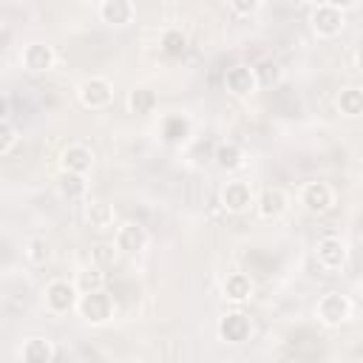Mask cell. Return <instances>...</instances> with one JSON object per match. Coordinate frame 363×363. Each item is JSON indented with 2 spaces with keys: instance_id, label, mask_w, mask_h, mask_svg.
<instances>
[{
  "instance_id": "obj_1",
  "label": "cell",
  "mask_w": 363,
  "mask_h": 363,
  "mask_svg": "<svg viewBox=\"0 0 363 363\" xmlns=\"http://www.w3.org/2000/svg\"><path fill=\"white\" fill-rule=\"evenodd\" d=\"M45 309L51 312V315H65V312H71V309H77V303H79V286L74 284V281H65V278H54V281H48L45 284Z\"/></svg>"
},
{
  "instance_id": "obj_2",
  "label": "cell",
  "mask_w": 363,
  "mask_h": 363,
  "mask_svg": "<svg viewBox=\"0 0 363 363\" xmlns=\"http://www.w3.org/2000/svg\"><path fill=\"white\" fill-rule=\"evenodd\" d=\"M77 312L85 323L91 326H102L113 318V301L105 289H96V292H82L79 295V303H77Z\"/></svg>"
},
{
  "instance_id": "obj_3",
  "label": "cell",
  "mask_w": 363,
  "mask_h": 363,
  "mask_svg": "<svg viewBox=\"0 0 363 363\" xmlns=\"http://www.w3.org/2000/svg\"><path fill=\"white\" fill-rule=\"evenodd\" d=\"M77 99L88 111H102L113 102V85L105 77H85L77 88Z\"/></svg>"
},
{
  "instance_id": "obj_4",
  "label": "cell",
  "mask_w": 363,
  "mask_h": 363,
  "mask_svg": "<svg viewBox=\"0 0 363 363\" xmlns=\"http://www.w3.org/2000/svg\"><path fill=\"white\" fill-rule=\"evenodd\" d=\"M315 315L323 326L335 329V326H343L352 315V301L343 295V292H326L318 298V306H315Z\"/></svg>"
},
{
  "instance_id": "obj_5",
  "label": "cell",
  "mask_w": 363,
  "mask_h": 363,
  "mask_svg": "<svg viewBox=\"0 0 363 363\" xmlns=\"http://www.w3.org/2000/svg\"><path fill=\"white\" fill-rule=\"evenodd\" d=\"M309 23H312V31L318 34V37H337L340 31H343V26H346V11H340V9H335V6H329V3H318L315 9H312V14H309Z\"/></svg>"
},
{
  "instance_id": "obj_6",
  "label": "cell",
  "mask_w": 363,
  "mask_h": 363,
  "mask_svg": "<svg viewBox=\"0 0 363 363\" xmlns=\"http://www.w3.org/2000/svg\"><path fill=\"white\" fill-rule=\"evenodd\" d=\"M346 255H349L346 241L337 238V235H323V238L318 241V247H315V261H318V267H320L323 272H337V269H343Z\"/></svg>"
},
{
  "instance_id": "obj_7",
  "label": "cell",
  "mask_w": 363,
  "mask_h": 363,
  "mask_svg": "<svg viewBox=\"0 0 363 363\" xmlns=\"http://www.w3.org/2000/svg\"><path fill=\"white\" fill-rule=\"evenodd\" d=\"M298 201H301V207L306 213L320 216V213H326L335 204V190L326 182H306L301 187V193H298Z\"/></svg>"
},
{
  "instance_id": "obj_8",
  "label": "cell",
  "mask_w": 363,
  "mask_h": 363,
  "mask_svg": "<svg viewBox=\"0 0 363 363\" xmlns=\"http://www.w3.org/2000/svg\"><path fill=\"white\" fill-rule=\"evenodd\" d=\"M221 207L233 216L238 213H247L250 207H255V196H252V187L244 182V179H233L221 187Z\"/></svg>"
},
{
  "instance_id": "obj_9",
  "label": "cell",
  "mask_w": 363,
  "mask_h": 363,
  "mask_svg": "<svg viewBox=\"0 0 363 363\" xmlns=\"http://www.w3.org/2000/svg\"><path fill=\"white\" fill-rule=\"evenodd\" d=\"M20 62H23V68L28 74H45V71L54 68L57 54H54V48L48 43H28L20 51Z\"/></svg>"
},
{
  "instance_id": "obj_10",
  "label": "cell",
  "mask_w": 363,
  "mask_h": 363,
  "mask_svg": "<svg viewBox=\"0 0 363 363\" xmlns=\"http://www.w3.org/2000/svg\"><path fill=\"white\" fill-rule=\"evenodd\" d=\"M224 88H227L233 96H238V99L255 94V88H258V74H255V68H250V65H233V68H227V74H224Z\"/></svg>"
},
{
  "instance_id": "obj_11",
  "label": "cell",
  "mask_w": 363,
  "mask_h": 363,
  "mask_svg": "<svg viewBox=\"0 0 363 363\" xmlns=\"http://www.w3.org/2000/svg\"><path fill=\"white\" fill-rule=\"evenodd\" d=\"M286 207H289V196H286L284 187H264V190L258 193V199H255V210H258V216L267 218V221L281 218V216L286 213Z\"/></svg>"
},
{
  "instance_id": "obj_12",
  "label": "cell",
  "mask_w": 363,
  "mask_h": 363,
  "mask_svg": "<svg viewBox=\"0 0 363 363\" xmlns=\"http://www.w3.org/2000/svg\"><path fill=\"white\" fill-rule=\"evenodd\" d=\"M250 335H252V320L238 309L227 312L218 320V337L224 343H244V340H250Z\"/></svg>"
},
{
  "instance_id": "obj_13",
  "label": "cell",
  "mask_w": 363,
  "mask_h": 363,
  "mask_svg": "<svg viewBox=\"0 0 363 363\" xmlns=\"http://www.w3.org/2000/svg\"><path fill=\"white\" fill-rule=\"evenodd\" d=\"M145 244H147V233H145V227L136 224V221H125V224H119L116 233H113V247H116L119 252H125V255H133V252L145 250Z\"/></svg>"
},
{
  "instance_id": "obj_14",
  "label": "cell",
  "mask_w": 363,
  "mask_h": 363,
  "mask_svg": "<svg viewBox=\"0 0 363 363\" xmlns=\"http://www.w3.org/2000/svg\"><path fill=\"white\" fill-rule=\"evenodd\" d=\"M60 167L71 170V173H88L94 167V150L88 145H82V142H71L60 153Z\"/></svg>"
},
{
  "instance_id": "obj_15",
  "label": "cell",
  "mask_w": 363,
  "mask_h": 363,
  "mask_svg": "<svg viewBox=\"0 0 363 363\" xmlns=\"http://www.w3.org/2000/svg\"><path fill=\"white\" fill-rule=\"evenodd\" d=\"M99 20L105 23V26H128L130 20H133V14H136V9H133V3L130 0H99Z\"/></svg>"
},
{
  "instance_id": "obj_16",
  "label": "cell",
  "mask_w": 363,
  "mask_h": 363,
  "mask_svg": "<svg viewBox=\"0 0 363 363\" xmlns=\"http://www.w3.org/2000/svg\"><path fill=\"white\" fill-rule=\"evenodd\" d=\"M20 357L26 363H51L57 357V349L48 337L43 335H34V337H26L23 346H20Z\"/></svg>"
},
{
  "instance_id": "obj_17",
  "label": "cell",
  "mask_w": 363,
  "mask_h": 363,
  "mask_svg": "<svg viewBox=\"0 0 363 363\" xmlns=\"http://www.w3.org/2000/svg\"><path fill=\"white\" fill-rule=\"evenodd\" d=\"M221 292L230 303H247L252 298V278L247 272H230L221 284Z\"/></svg>"
},
{
  "instance_id": "obj_18",
  "label": "cell",
  "mask_w": 363,
  "mask_h": 363,
  "mask_svg": "<svg viewBox=\"0 0 363 363\" xmlns=\"http://www.w3.org/2000/svg\"><path fill=\"white\" fill-rule=\"evenodd\" d=\"M113 207L108 204V201H102V199H91L88 204H85V221L91 224V230H96V233H108V230H113Z\"/></svg>"
},
{
  "instance_id": "obj_19",
  "label": "cell",
  "mask_w": 363,
  "mask_h": 363,
  "mask_svg": "<svg viewBox=\"0 0 363 363\" xmlns=\"http://www.w3.org/2000/svg\"><path fill=\"white\" fill-rule=\"evenodd\" d=\"M156 105H159V96H156L153 88H147V85H136V88L128 91V111H130V113H136V116H147V113L156 111Z\"/></svg>"
},
{
  "instance_id": "obj_20",
  "label": "cell",
  "mask_w": 363,
  "mask_h": 363,
  "mask_svg": "<svg viewBox=\"0 0 363 363\" xmlns=\"http://www.w3.org/2000/svg\"><path fill=\"white\" fill-rule=\"evenodd\" d=\"M337 111L343 116H349V119L363 116V88L360 85H346L337 94Z\"/></svg>"
},
{
  "instance_id": "obj_21",
  "label": "cell",
  "mask_w": 363,
  "mask_h": 363,
  "mask_svg": "<svg viewBox=\"0 0 363 363\" xmlns=\"http://www.w3.org/2000/svg\"><path fill=\"white\" fill-rule=\"evenodd\" d=\"M23 252H26L28 264H34V267H45V264L51 261V255H54V250H51V241H48V238H43V235H34V238H28Z\"/></svg>"
},
{
  "instance_id": "obj_22",
  "label": "cell",
  "mask_w": 363,
  "mask_h": 363,
  "mask_svg": "<svg viewBox=\"0 0 363 363\" xmlns=\"http://www.w3.org/2000/svg\"><path fill=\"white\" fill-rule=\"evenodd\" d=\"M60 193L65 199H82L88 193V182H85V173H71V170H62L60 173Z\"/></svg>"
},
{
  "instance_id": "obj_23",
  "label": "cell",
  "mask_w": 363,
  "mask_h": 363,
  "mask_svg": "<svg viewBox=\"0 0 363 363\" xmlns=\"http://www.w3.org/2000/svg\"><path fill=\"white\" fill-rule=\"evenodd\" d=\"M74 284L79 286V292H96V289H105V272L102 267L91 264V267H82L74 278Z\"/></svg>"
},
{
  "instance_id": "obj_24",
  "label": "cell",
  "mask_w": 363,
  "mask_h": 363,
  "mask_svg": "<svg viewBox=\"0 0 363 363\" xmlns=\"http://www.w3.org/2000/svg\"><path fill=\"white\" fill-rule=\"evenodd\" d=\"M216 164L221 167V170H238L241 167V162H244V153H241V147L238 145H233V142H221L218 147H216Z\"/></svg>"
},
{
  "instance_id": "obj_25",
  "label": "cell",
  "mask_w": 363,
  "mask_h": 363,
  "mask_svg": "<svg viewBox=\"0 0 363 363\" xmlns=\"http://www.w3.org/2000/svg\"><path fill=\"white\" fill-rule=\"evenodd\" d=\"M187 130H190V122H187L184 116H170V119H164V130H162V136H164V142L179 145V142L187 139Z\"/></svg>"
},
{
  "instance_id": "obj_26",
  "label": "cell",
  "mask_w": 363,
  "mask_h": 363,
  "mask_svg": "<svg viewBox=\"0 0 363 363\" xmlns=\"http://www.w3.org/2000/svg\"><path fill=\"white\" fill-rule=\"evenodd\" d=\"M184 48H187V37L179 28H167L162 34V51L167 57H179V54H184Z\"/></svg>"
},
{
  "instance_id": "obj_27",
  "label": "cell",
  "mask_w": 363,
  "mask_h": 363,
  "mask_svg": "<svg viewBox=\"0 0 363 363\" xmlns=\"http://www.w3.org/2000/svg\"><path fill=\"white\" fill-rule=\"evenodd\" d=\"M17 142H20V136H17V128L11 125V119L9 116L0 119V156H9Z\"/></svg>"
},
{
  "instance_id": "obj_28",
  "label": "cell",
  "mask_w": 363,
  "mask_h": 363,
  "mask_svg": "<svg viewBox=\"0 0 363 363\" xmlns=\"http://www.w3.org/2000/svg\"><path fill=\"white\" fill-rule=\"evenodd\" d=\"M230 9H233L238 17H252V14L261 9V0H230Z\"/></svg>"
},
{
  "instance_id": "obj_29",
  "label": "cell",
  "mask_w": 363,
  "mask_h": 363,
  "mask_svg": "<svg viewBox=\"0 0 363 363\" xmlns=\"http://www.w3.org/2000/svg\"><path fill=\"white\" fill-rule=\"evenodd\" d=\"M111 261H113V247H108V244H96V247L91 250V264L105 267V264H111Z\"/></svg>"
},
{
  "instance_id": "obj_30",
  "label": "cell",
  "mask_w": 363,
  "mask_h": 363,
  "mask_svg": "<svg viewBox=\"0 0 363 363\" xmlns=\"http://www.w3.org/2000/svg\"><path fill=\"white\" fill-rule=\"evenodd\" d=\"M326 3L335 6V9H340V11H352L357 6V0H326Z\"/></svg>"
},
{
  "instance_id": "obj_31",
  "label": "cell",
  "mask_w": 363,
  "mask_h": 363,
  "mask_svg": "<svg viewBox=\"0 0 363 363\" xmlns=\"http://www.w3.org/2000/svg\"><path fill=\"white\" fill-rule=\"evenodd\" d=\"M354 68H357V71L363 74V48H360V51L354 54Z\"/></svg>"
}]
</instances>
